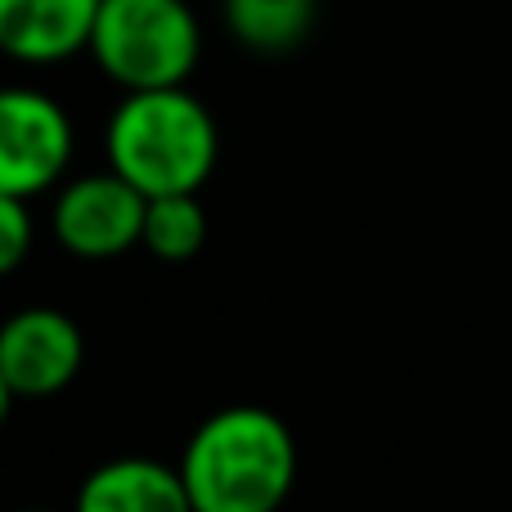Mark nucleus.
<instances>
[{
  "mask_svg": "<svg viewBox=\"0 0 512 512\" xmlns=\"http://www.w3.org/2000/svg\"><path fill=\"white\" fill-rule=\"evenodd\" d=\"M319 0H221L225 27L239 45L261 54H279L306 41L315 27Z\"/></svg>",
  "mask_w": 512,
  "mask_h": 512,
  "instance_id": "9",
  "label": "nucleus"
},
{
  "mask_svg": "<svg viewBox=\"0 0 512 512\" xmlns=\"http://www.w3.org/2000/svg\"><path fill=\"white\" fill-rule=\"evenodd\" d=\"M104 158L144 198L203 194L221 158V131L189 86L131 90L104 126Z\"/></svg>",
  "mask_w": 512,
  "mask_h": 512,
  "instance_id": "2",
  "label": "nucleus"
},
{
  "mask_svg": "<svg viewBox=\"0 0 512 512\" xmlns=\"http://www.w3.org/2000/svg\"><path fill=\"white\" fill-rule=\"evenodd\" d=\"M194 512H279L297 486V441L265 405H225L180 450Z\"/></svg>",
  "mask_w": 512,
  "mask_h": 512,
  "instance_id": "1",
  "label": "nucleus"
},
{
  "mask_svg": "<svg viewBox=\"0 0 512 512\" xmlns=\"http://www.w3.org/2000/svg\"><path fill=\"white\" fill-rule=\"evenodd\" d=\"M86 54L122 95L189 86L203 59V23L189 0H104Z\"/></svg>",
  "mask_w": 512,
  "mask_h": 512,
  "instance_id": "3",
  "label": "nucleus"
},
{
  "mask_svg": "<svg viewBox=\"0 0 512 512\" xmlns=\"http://www.w3.org/2000/svg\"><path fill=\"white\" fill-rule=\"evenodd\" d=\"M144 212H149V198L126 185L113 167L86 171L54 189L50 234L77 261H113V256L140 248Z\"/></svg>",
  "mask_w": 512,
  "mask_h": 512,
  "instance_id": "5",
  "label": "nucleus"
},
{
  "mask_svg": "<svg viewBox=\"0 0 512 512\" xmlns=\"http://www.w3.org/2000/svg\"><path fill=\"white\" fill-rule=\"evenodd\" d=\"M32 243H36L32 207H27L23 198L0 194V279L14 274L18 265L32 256Z\"/></svg>",
  "mask_w": 512,
  "mask_h": 512,
  "instance_id": "11",
  "label": "nucleus"
},
{
  "mask_svg": "<svg viewBox=\"0 0 512 512\" xmlns=\"http://www.w3.org/2000/svg\"><path fill=\"white\" fill-rule=\"evenodd\" d=\"M14 391H9V382H5V373H0V427L9 423V409H14Z\"/></svg>",
  "mask_w": 512,
  "mask_h": 512,
  "instance_id": "12",
  "label": "nucleus"
},
{
  "mask_svg": "<svg viewBox=\"0 0 512 512\" xmlns=\"http://www.w3.org/2000/svg\"><path fill=\"white\" fill-rule=\"evenodd\" d=\"M23 512H59V508H23Z\"/></svg>",
  "mask_w": 512,
  "mask_h": 512,
  "instance_id": "13",
  "label": "nucleus"
},
{
  "mask_svg": "<svg viewBox=\"0 0 512 512\" xmlns=\"http://www.w3.org/2000/svg\"><path fill=\"white\" fill-rule=\"evenodd\" d=\"M207 243V212L198 194H167V198H149L144 212V239L140 248L167 265L194 261Z\"/></svg>",
  "mask_w": 512,
  "mask_h": 512,
  "instance_id": "10",
  "label": "nucleus"
},
{
  "mask_svg": "<svg viewBox=\"0 0 512 512\" xmlns=\"http://www.w3.org/2000/svg\"><path fill=\"white\" fill-rule=\"evenodd\" d=\"M72 512H194L180 468L144 454L108 459L77 486Z\"/></svg>",
  "mask_w": 512,
  "mask_h": 512,
  "instance_id": "8",
  "label": "nucleus"
},
{
  "mask_svg": "<svg viewBox=\"0 0 512 512\" xmlns=\"http://www.w3.org/2000/svg\"><path fill=\"white\" fill-rule=\"evenodd\" d=\"M77 153L72 117L50 90L0 86V194L32 198L63 185Z\"/></svg>",
  "mask_w": 512,
  "mask_h": 512,
  "instance_id": "4",
  "label": "nucleus"
},
{
  "mask_svg": "<svg viewBox=\"0 0 512 512\" xmlns=\"http://www.w3.org/2000/svg\"><path fill=\"white\" fill-rule=\"evenodd\" d=\"M86 364L77 319L54 306H23L0 324V373L18 400H45L72 387Z\"/></svg>",
  "mask_w": 512,
  "mask_h": 512,
  "instance_id": "6",
  "label": "nucleus"
},
{
  "mask_svg": "<svg viewBox=\"0 0 512 512\" xmlns=\"http://www.w3.org/2000/svg\"><path fill=\"white\" fill-rule=\"evenodd\" d=\"M104 0H0V54L27 68L77 59Z\"/></svg>",
  "mask_w": 512,
  "mask_h": 512,
  "instance_id": "7",
  "label": "nucleus"
}]
</instances>
